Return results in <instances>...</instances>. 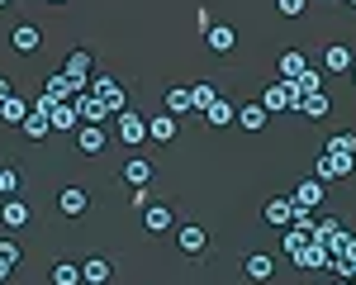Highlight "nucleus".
<instances>
[{"mask_svg": "<svg viewBox=\"0 0 356 285\" xmlns=\"http://www.w3.org/2000/svg\"><path fill=\"white\" fill-rule=\"evenodd\" d=\"M24 114H29V100H19V95H5L0 100V119L5 124H24Z\"/></svg>", "mask_w": 356, "mask_h": 285, "instance_id": "a878e982", "label": "nucleus"}, {"mask_svg": "<svg viewBox=\"0 0 356 285\" xmlns=\"http://www.w3.org/2000/svg\"><path fill=\"white\" fill-rule=\"evenodd\" d=\"M214 100H219V90H214L209 81H195L191 86V110H209Z\"/></svg>", "mask_w": 356, "mask_h": 285, "instance_id": "cd10ccee", "label": "nucleus"}, {"mask_svg": "<svg viewBox=\"0 0 356 285\" xmlns=\"http://www.w3.org/2000/svg\"><path fill=\"white\" fill-rule=\"evenodd\" d=\"M323 62H328V72H337V76L356 67V57H352V48H347V43H332L328 53H323Z\"/></svg>", "mask_w": 356, "mask_h": 285, "instance_id": "f3484780", "label": "nucleus"}, {"mask_svg": "<svg viewBox=\"0 0 356 285\" xmlns=\"http://www.w3.org/2000/svg\"><path fill=\"white\" fill-rule=\"evenodd\" d=\"M15 186H19V171H15V167H0V200L15 195Z\"/></svg>", "mask_w": 356, "mask_h": 285, "instance_id": "f704fd0d", "label": "nucleus"}, {"mask_svg": "<svg viewBox=\"0 0 356 285\" xmlns=\"http://www.w3.org/2000/svg\"><path fill=\"white\" fill-rule=\"evenodd\" d=\"M176 238H181V247H186V252H204V243H209V238H204V228H200V224H186L181 233H176Z\"/></svg>", "mask_w": 356, "mask_h": 285, "instance_id": "c85d7f7f", "label": "nucleus"}, {"mask_svg": "<svg viewBox=\"0 0 356 285\" xmlns=\"http://www.w3.org/2000/svg\"><path fill=\"white\" fill-rule=\"evenodd\" d=\"M147 138L152 142H171L176 138V114H152V119H147Z\"/></svg>", "mask_w": 356, "mask_h": 285, "instance_id": "2eb2a0df", "label": "nucleus"}, {"mask_svg": "<svg viewBox=\"0 0 356 285\" xmlns=\"http://www.w3.org/2000/svg\"><path fill=\"white\" fill-rule=\"evenodd\" d=\"M295 261H300L304 271H328V261H332V256L323 252V247H318V243H309V247H304V252L295 256Z\"/></svg>", "mask_w": 356, "mask_h": 285, "instance_id": "5701e85b", "label": "nucleus"}, {"mask_svg": "<svg viewBox=\"0 0 356 285\" xmlns=\"http://www.w3.org/2000/svg\"><path fill=\"white\" fill-rule=\"evenodd\" d=\"M304 5H309V0H275V10H280L285 19H300V15H304Z\"/></svg>", "mask_w": 356, "mask_h": 285, "instance_id": "4c0bfd02", "label": "nucleus"}, {"mask_svg": "<svg viewBox=\"0 0 356 285\" xmlns=\"http://www.w3.org/2000/svg\"><path fill=\"white\" fill-rule=\"evenodd\" d=\"M90 95H100V100L110 105V114H124V110H129V95H124V86L110 81V76H95V81H90Z\"/></svg>", "mask_w": 356, "mask_h": 285, "instance_id": "20e7f679", "label": "nucleus"}, {"mask_svg": "<svg viewBox=\"0 0 356 285\" xmlns=\"http://www.w3.org/2000/svg\"><path fill=\"white\" fill-rule=\"evenodd\" d=\"M347 238H352V233L342 228V219H314V243H318L328 256H342Z\"/></svg>", "mask_w": 356, "mask_h": 285, "instance_id": "f257e3e1", "label": "nucleus"}, {"mask_svg": "<svg viewBox=\"0 0 356 285\" xmlns=\"http://www.w3.org/2000/svg\"><path fill=\"white\" fill-rule=\"evenodd\" d=\"M328 157H332V171H337V181H342V176H352V167H356L352 152H328Z\"/></svg>", "mask_w": 356, "mask_h": 285, "instance_id": "c9c22d12", "label": "nucleus"}, {"mask_svg": "<svg viewBox=\"0 0 356 285\" xmlns=\"http://www.w3.org/2000/svg\"><path fill=\"white\" fill-rule=\"evenodd\" d=\"M10 271H15V256L0 252V281H10Z\"/></svg>", "mask_w": 356, "mask_h": 285, "instance_id": "ea45409f", "label": "nucleus"}, {"mask_svg": "<svg viewBox=\"0 0 356 285\" xmlns=\"http://www.w3.org/2000/svg\"><path fill=\"white\" fill-rule=\"evenodd\" d=\"M124 181H129V186H147V181H152V162H143V157H134V162H124Z\"/></svg>", "mask_w": 356, "mask_h": 285, "instance_id": "b1692460", "label": "nucleus"}, {"mask_svg": "<svg viewBox=\"0 0 356 285\" xmlns=\"http://www.w3.org/2000/svg\"><path fill=\"white\" fill-rule=\"evenodd\" d=\"M309 243H314V228H290V233H285V252L290 256H300Z\"/></svg>", "mask_w": 356, "mask_h": 285, "instance_id": "c756f323", "label": "nucleus"}, {"mask_svg": "<svg viewBox=\"0 0 356 285\" xmlns=\"http://www.w3.org/2000/svg\"><path fill=\"white\" fill-rule=\"evenodd\" d=\"M266 224H275V228L295 224V200H266Z\"/></svg>", "mask_w": 356, "mask_h": 285, "instance_id": "a211bd4d", "label": "nucleus"}, {"mask_svg": "<svg viewBox=\"0 0 356 285\" xmlns=\"http://www.w3.org/2000/svg\"><path fill=\"white\" fill-rule=\"evenodd\" d=\"M10 43H15V53H38L43 33H38V24H15V33H10Z\"/></svg>", "mask_w": 356, "mask_h": 285, "instance_id": "9b49d317", "label": "nucleus"}, {"mask_svg": "<svg viewBox=\"0 0 356 285\" xmlns=\"http://www.w3.org/2000/svg\"><path fill=\"white\" fill-rule=\"evenodd\" d=\"M295 86H300V95H314V90H323V76H318V72L309 67V72H304V76H300Z\"/></svg>", "mask_w": 356, "mask_h": 285, "instance_id": "e433bc0d", "label": "nucleus"}, {"mask_svg": "<svg viewBox=\"0 0 356 285\" xmlns=\"http://www.w3.org/2000/svg\"><path fill=\"white\" fill-rule=\"evenodd\" d=\"M314 171H318V181H323V186H328V181H337V171H332V157H328V152L314 162Z\"/></svg>", "mask_w": 356, "mask_h": 285, "instance_id": "58836bf2", "label": "nucleus"}, {"mask_svg": "<svg viewBox=\"0 0 356 285\" xmlns=\"http://www.w3.org/2000/svg\"><path fill=\"white\" fill-rule=\"evenodd\" d=\"M105 129H100V124H81V133H76V147H81L86 157H95V152H105Z\"/></svg>", "mask_w": 356, "mask_h": 285, "instance_id": "1a4fd4ad", "label": "nucleus"}, {"mask_svg": "<svg viewBox=\"0 0 356 285\" xmlns=\"http://www.w3.org/2000/svg\"><path fill=\"white\" fill-rule=\"evenodd\" d=\"M0 224H5V228H24L29 224V209L19 204V200H5V204H0Z\"/></svg>", "mask_w": 356, "mask_h": 285, "instance_id": "393cba45", "label": "nucleus"}, {"mask_svg": "<svg viewBox=\"0 0 356 285\" xmlns=\"http://www.w3.org/2000/svg\"><path fill=\"white\" fill-rule=\"evenodd\" d=\"M143 228H147V233H166V228H171V209H166V204H147V209H143Z\"/></svg>", "mask_w": 356, "mask_h": 285, "instance_id": "412c9836", "label": "nucleus"}, {"mask_svg": "<svg viewBox=\"0 0 356 285\" xmlns=\"http://www.w3.org/2000/svg\"><path fill=\"white\" fill-rule=\"evenodd\" d=\"M204 119H209L214 129H228V124L238 119V105H233V100H214V105L204 110Z\"/></svg>", "mask_w": 356, "mask_h": 285, "instance_id": "4be33fe9", "label": "nucleus"}, {"mask_svg": "<svg viewBox=\"0 0 356 285\" xmlns=\"http://www.w3.org/2000/svg\"><path fill=\"white\" fill-rule=\"evenodd\" d=\"M204 43H209L214 53H233V48H238V28L233 24H209L204 28Z\"/></svg>", "mask_w": 356, "mask_h": 285, "instance_id": "6e6552de", "label": "nucleus"}, {"mask_svg": "<svg viewBox=\"0 0 356 285\" xmlns=\"http://www.w3.org/2000/svg\"><path fill=\"white\" fill-rule=\"evenodd\" d=\"M5 95H15V90H10V81H5V76H0V100H5Z\"/></svg>", "mask_w": 356, "mask_h": 285, "instance_id": "a19ab883", "label": "nucleus"}, {"mask_svg": "<svg viewBox=\"0 0 356 285\" xmlns=\"http://www.w3.org/2000/svg\"><path fill=\"white\" fill-rule=\"evenodd\" d=\"M261 105H266V114H275V110H295V105H300V86H295V81H275V86H266Z\"/></svg>", "mask_w": 356, "mask_h": 285, "instance_id": "7ed1b4c3", "label": "nucleus"}, {"mask_svg": "<svg viewBox=\"0 0 356 285\" xmlns=\"http://www.w3.org/2000/svg\"><path fill=\"white\" fill-rule=\"evenodd\" d=\"M114 138L129 142V147H138V142H147V119L134 110H124L119 119H114Z\"/></svg>", "mask_w": 356, "mask_h": 285, "instance_id": "f03ea898", "label": "nucleus"}, {"mask_svg": "<svg viewBox=\"0 0 356 285\" xmlns=\"http://www.w3.org/2000/svg\"><path fill=\"white\" fill-rule=\"evenodd\" d=\"M0 5H10V0H0Z\"/></svg>", "mask_w": 356, "mask_h": 285, "instance_id": "c03bdc74", "label": "nucleus"}, {"mask_svg": "<svg viewBox=\"0 0 356 285\" xmlns=\"http://www.w3.org/2000/svg\"><path fill=\"white\" fill-rule=\"evenodd\" d=\"M243 271H247V281H271V276H275V261L266 252H252L243 261Z\"/></svg>", "mask_w": 356, "mask_h": 285, "instance_id": "4468645a", "label": "nucleus"}, {"mask_svg": "<svg viewBox=\"0 0 356 285\" xmlns=\"http://www.w3.org/2000/svg\"><path fill=\"white\" fill-rule=\"evenodd\" d=\"M304 72H309V57L300 48H290V53H280V81H300Z\"/></svg>", "mask_w": 356, "mask_h": 285, "instance_id": "9d476101", "label": "nucleus"}, {"mask_svg": "<svg viewBox=\"0 0 356 285\" xmlns=\"http://www.w3.org/2000/svg\"><path fill=\"white\" fill-rule=\"evenodd\" d=\"M290 200H295L300 209H318V204H323V181H300Z\"/></svg>", "mask_w": 356, "mask_h": 285, "instance_id": "ddd939ff", "label": "nucleus"}, {"mask_svg": "<svg viewBox=\"0 0 356 285\" xmlns=\"http://www.w3.org/2000/svg\"><path fill=\"white\" fill-rule=\"evenodd\" d=\"M48 95H53V100H76V95H86V90H76L67 76H53V81H48Z\"/></svg>", "mask_w": 356, "mask_h": 285, "instance_id": "2f4dec72", "label": "nucleus"}, {"mask_svg": "<svg viewBox=\"0 0 356 285\" xmlns=\"http://www.w3.org/2000/svg\"><path fill=\"white\" fill-rule=\"evenodd\" d=\"M76 119H81L76 114V100H57L53 110H48V124H53L57 133H76Z\"/></svg>", "mask_w": 356, "mask_h": 285, "instance_id": "423d86ee", "label": "nucleus"}, {"mask_svg": "<svg viewBox=\"0 0 356 285\" xmlns=\"http://www.w3.org/2000/svg\"><path fill=\"white\" fill-rule=\"evenodd\" d=\"M347 5H356V0H347Z\"/></svg>", "mask_w": 356, "mask_h": 285, "instance_id": "a18cd8bd", "label": "nucleus"}, {"mask_svg": "<svg viewBox=\"0 0 356 285\" xmlns=\"http://www.w3.org/2000/svg\"><path fill=\"white\" fill-rule=\"evenodd\" d=\"M300 114H309V119H323V114L332 110V100L323 95V90H314V95H300V105H295Z\"/></svg>", "mask_w": 356, "mask_h": 285, "instance_id": "aec40b11", "label": "nucleus"}, {"mask_svg": "<svg viewBox=\"0 0 356 285\" xmlns=\"http://www.w3.org/2000/svg\"><path fill=\"white\" fill-rule=\"evenodd\" d=\"M76 114H81V124H105V119H110V105L86 90V95H76Z\"/></svg>", "mask_w": 356, "mask_h": 285, "instance_id": "0eeeda50", "label": "nucleus"}, {"mask_svg": "<svg viewBox=\"0 0 356 285\" xmlns=\"http://www.w3.org/2000/svg\"><path fill=\"white\" fill-rule=\"evenodd\" d=\"M110 281V261L105 256H86L81 261V285H105Z\"/></svg>", "mask_w": 356, "mask_h": 285, "instance_id": "dca6fc26", "label": "nucleus"}, {"mask_svg": "<svg viewBox=\"0 0 356 285\" xmlns=\"http://www.w3.org/2000/svg\"><path fill=\"white\" fill-rule=\"evenodd\" d=\"M57 204H62V214H86V204H90V200H86L81 186H72V190H62V195H57Z\"/></svg>", "mask_w": 356, "mask_h": 285, "instance_id": "bb28decb", "label": "nucleus"}, {"mask_svg": "<svg viewBox=\"0 0 356 285\" xmlns=\"http://www.w3.org/2000/svg\"><path fill=\"white\" fill-rule=\"evenodd\" d=\"M62 76L76 86V90H86V86H90V81H86V76H90V53H81V48H76V53L62 62Z\"/></svg>", "mask_w": 356, "mask_h": 285, "instance_id": "39448f33", "label": "nucleus"}, {"mask_svg": "<svg viewBox=\"0 0 356 285\" xmlns=\"http://www.w3.org/2000/svg\"><path fill=\"white\" fill-rule=\"evenodd\" d=\"M266 119H271L266 105H238V119H233V124H243L247 133H261V129H266Z\"/></svg>", "mask_w": 356, "mask_h": 285, "instance_id": "f8f14e48", "label": "nucleus"}, {"mask_svg": "<svg viewBox=\"0 0 356 285\" xmlns=\"http://www.w3.org/2000/svg\"><path fill=\"white\" fill-rule=\"evenodd\" d=\"M166 114H191V90H166Z\"/></svg>", "mask_w": 356, "mask_h": 285, "instance_id": "473e14b6", "label": "nucleus"}, {"mask_svg": "<svg viewBox=\"0 0 356 285\" xmlns=\"http://www.w3.org/2000/svg\"><path fill=\"white\" fill-rule=\"evenodd\" d=\"M19 129H24L29 138H38V142H43L48 133H53V124H48V114H43V110H33V105H29V114H24V124H19Z\"/></svg>", "mask_w": 356, "mask_h": 285, "instance_id": "6ab92c4d", "label": "nucleus"}, {"mask_svg": "<svg viewBox=\"0 0 356 285\" xmlns=\"http://www.w3.org/2000/svg\"><path fill=\"white\" fill-rule=\"evenodd\" d=\"M352 81H356V67H352Z\"/></svg>", "mask_w": 356, "mask_h": 285, "instance_id": "37998d69", "label": "nucleus"}, {"mask_svg": "<svg viewBox=\"0 0 356 285\" xmlns=\"http://www.w3.org/2000/svg\"><path fill=\"white\" fill-rule=\"evenodd\" d=\"M53 285H81V266H76V261H57L53 266Z\"/></svg>", "mask_w": 356, "mask_h": 285, "instance_id": "7c9ffc66", "label": "nucleus"}, {"mask_svg": "<svg viewBox=\"0 0 356 285\" xmlns=\"http://www.w3.org/2000/svg\"><path fill=\"white\" fill-rule=\"evenodd\" d=\"M337 285H356V281H337Z\"/></svg>", "mask_w": 356, "mask_h": 285, "instance_id": "79ce46f5", "label": "nucleus"}, {"mask_svg": "<svg viewBox=\"0 0 356 285\" xmlns=\"http://www.w3.org/2000/svg\"><path fill=\"white\" fill-rule=\"evenodd\" d=\"M323 152H352V157H356V133H352V129H342V133H332Z\"/></svg>", "mask_w": 356, "mask_h": 285, "instance_id": "72a5a7b5", "label": "nucleus"}]
</instances>
